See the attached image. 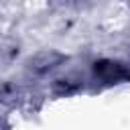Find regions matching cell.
Returning a JSON list of instances; mask_svg holds the SVG:
<instances>
[{
    "mask_svg": "<svg viewBox=\"0 0 130 130\" xmlns=\"http://www.w3.org/2000/svg\"><path fill=\"white\" fill-rule=\"evenodd\" d=\"M93 73H95L98 77H102L104 81H122V79H130V71H128L122 63H118V61H108V59L98 61V63L93 65Z\"/></svg>",
    "mask_w": 130,
    "mask_h": 130,
    "instance_id": "6da1fadb",
    "label": "cell"
},
{
    "mask_svg": "<svg viewBox=\"0 0 130 130\" xmlns=\"http://www.w3.org/2000/svg\"><path fill=\"white\" fill-rule=\"evenodd\" d=\"M61 61H65V57L61 53H55V51H45V53H37L30 61H28V67L37 73H45L53 67H57Z\"/></svg>",
    "mask_w": 130,
    "mask_h": 130,
    "instance_id": "7a4b0ae2",
    "label": "cell"
}]
</instances>
